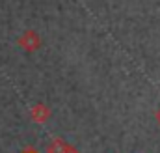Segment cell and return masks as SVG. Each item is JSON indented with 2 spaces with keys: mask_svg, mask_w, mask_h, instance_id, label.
<instances>
[{
  "mask_svg": "<svg viewBox=\"0 0 160 153\" xmlns=\"http://www.w3.org/2000/svg\"><path fill=\"white\" fill-rule=\"evenodd\" d=\"M32 118H34V121H47L48 118H50V110H48V107H45V105H36L34 108H32Z\"/></svg>",
  "mask_w": 160,
  "mask_h": 153,
  "instance_id": "cell-2",
  "label": "cell"
},
{
  "mask_svg": "<svg viewBox=\"0 0 160 153\" xmlns=\"http://www.w3.org/2000/svg\"><path fill=\"white\" fill-rule=\"evenodd\" d=\"M19 45L24 49V50H28V52H32V50H36V49H39L41 45V39L39 36L34 32V30H26L21 38H19Z\"/></svg>",
  "mask_w": 160,
  "mask_h": 153,
  "instance_id": "cell-1",
  "label": "cell"
},
{
  "mask_svg": "<svg viewBox=\"0 0 160 153\" xmlns=\"http://www.w3.org/2000/svg\"><path fill=\"white\" fill-rule=\"evenodd\" d=\"M155 118H157V121H158V125H160V108L157 110V116H155Z\"/></svg>",
  "mask_w": 160,
  "mask_h": 153,
  "instance_id": "cell-4",
  "label": "cell"
},
{
  "mask_svg": "<svg viewBox=\"0 0 160 153\" xmlns=\"http://www.w3.org/2000/svg\"><path fill=\"white\" fill-rule=\"evenodd\" d=\"M63 153H78V151H77L75 148H71V146H67V148H65V151H63Z\"/></svg>",
  "mask_w": 160,
  "mask_h": 153,
  "instance_id": "cell-3",
  "label": "cell"
}]
</instances>
